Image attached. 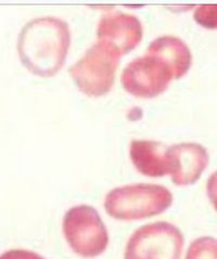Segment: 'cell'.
<instances>
[{
  "mask_svg": "<svg viewBox=\"0 0 217 259\" xmlns=\"http://www.w3.org/2000/svg\"><path fill=\"white\" fill-rule=\"evenodd\" d=\"M193 18L195 22L207 30H217V5L198 7Z\"/></svg>",
  "mask_w": 217,
  "mask_h": 259,
  "instance_id": "cell-12",
  "label": "cell"
},
{
  "mask_svg": "<svg viewBox=\"0 0 217 259\" xmlns=\"http://www.w3.org/2000/svg\"><path fill=\"white\" fill-rule=\"evenodd\" d=\"M186 259H217V239L212 236L195 239L188 247Z\"/></svg>",
  "mask_w": 217,
  "mask_h": 259,
  "instance_id": "cell-11",
  "label": "cell"
},
{
  "mask_svg": "<svg viewBox=\"0 0 217 259\" xmlns=\"http://www.w3.org/2000/svg\"><path fill=\"white\" fill-rule=\"evenodd\" d=\"M142 35L139 19L122 12L104 14L97 27L98 41L111 47L120 56L130 53L138 46Z\"/></svg>",
  "mask_w": 217,
  "mask_h": 259,
  "instance_id": "cell-7",
  "label": "cell"
},
{
  "mask_svg": "<svg viewBox=\"0 0 217 259\" xmlns=\"http://www.w3.org/2000/svg\"><path fill=\"white\" fill-rule=\"evenodd\" d=\"M206 194L214 209L217 211V171L208 178L206 182Z\"/></svg>",
  "mask_w": 217,
  "mask_h": 259,
  "instance_id": "cell-13",
  "label": "cell"
},
{
  "mask_svg": "<svg viewBox=\"0 0 217 259\" xmlns=\"http://www.w3.org/2000/svg\"><path fill=\"white\" fill-rule=\"evenodd\" d=\"M169 148L161 142L135 140L129 147L130 160L142 176L150 178L168 176L171 172Z\"/></svg>",
  "mask_w": 217,
  "mask_h": 259,
  "instance_id": "cell-9",
  "label": "cell"
},
{
  "mask_svg": "<svg viewBox=\"0 0 217 259\" xmlns=\"http://www.w3.org/2000/svg\"><path fill=\"white\" fill-rule=\"evenodd\" d=\"M172 203L173 195L168 188L140 183L111 190L105 196L104 208L114 219L134 221L161 214L169 209Z\"/></svg>",
  "mask_w": 217,
  "mask_h": 259,
  "instance_id": "cell-2",
  "label": "cell"
},
{
  "mask_svg": "<svg viewBox=\"0 0 217 259\" xmlns=\"http://www.w3.org/2000/svg\"><path fill=\"white\" fill-rule=\"evenodd\" d=\"M63 233L69 246L83 258L102 255L108 245L106 227L95 208L78 205L70 208L63 218Z\"/></svg>",
  "mask_w": 217,
  "mask_h": 259,
  "instance_id": "cell-4",
  "label": "cell"
},
{
  "mask_svg": "<svg viewBox=\"0 0 217 259\" xmlns=\"http://www.w3.org/2000/svg\"><path fill=\"white\" fill-rule=\"evenodd\" d=\"M146 54L163 61L171 69L174 80L186 75L192 63L189 47L175 36H161L152 40Z\"/></svg>",
  "mask_w": 217,
  "mask_h": 259,
  "instance_id": "cell-10",
  "label": "cell"
},
{
  "mask_svg": "<svg viewBox=\"0 0 217 259\" xmlns=\"http://www.w3.org/2000/svg\"><path fill=\"white\" fill-rule=\"evenodd\" d=\"M180 230L165 221L137 229L126 244L124 259H180L184 248Z\"/></svg>",
  "mask_w": 217,
  "mask_h": 259,
  "instance_id": "cell-5",
  "label": "cell"
},
{
  "mask_svg": "<svg viewBox=\"0 0 217 259\" xmlns=\"http://www.w3.org/2000/svg\"><path fill=\"white\" fill-rule=\"evenodd\" d=\"M33 259H46V258H43V257H41L40 255H38V254H36V253H35V256L33 257Z\"/></svg>",
  "mask_w": 217,
  "mask_h": 259,
  "instance_id": "cell-15",
  "label": "cell"
},
{
  "mask_svg": "<svg viewBox=\"0 0 217 259\" xmlns=\"http://www.w3.org/2000/svg\"><path fill=\"white\" fill-rule=\"evenodd\" d=\"M174 80L171 69L153 56L144 55L129 62L121 76L124 90L138 98H154Z\"/></svg>",
  "mask_w": 217,
  "mask_h": 259,
  "instance_id": "cell-6",
  "label": "cell"
},
{
  "mask_svg": "<svg viewBox=\"0 0 217 259\" xmlns=\"http://www.w3.org/2000/svg\"><path fill=\"white\" fill-rule=\"evenodd\" d=\"M120 57L111 47L97 41L70 68L69 73L86 96H104L114 85Z\"/></svg>",
  "mask_w": 217,
  "mask_h": 259,
  "instance_id": "cell-3",
  "label": "cell"
},
{
  "mask_svg": "<svg viewBox=\"0 0 217 259\" xmlns=\"http://www.w3.org/2000/svg\"><path fill=\"white\" fill-rule=\"evenodd\" d=\"M34 251L26 249H11L3 254L0 259H33Z\"/></svg>",
  "mask_w": 217,
  "mask_h": 259,
  "instance_id": "cell-14",
  "label": "cell"
},
{
  "mask_svg": "<svg viewBox=\"0 0 217 259\" xmlns=\"http://www.w3.org/2000/svg\"><path fill=\"white\" fill-rule=\"evenodd\" d=\"M172 182L178 186L192 185L208 164L207 150L198 143H180L170 146Z\"/></svg>",
  "mask_w": 217,
  "mask_h": 259,
  "instance_id": "cell-8",
  "label": "cell"
},
{
  "mask_svg": "<svg viewBox=\"0 0 217 259\" xmlns=\"http://www.w3.org/2000/svg\"><path fill=\"white\" fill-rule=\"evenodd\" d=\"M70 46L68 23L55 17L33 19L22 28L18 39L22 64L40 77H51L61 70Z\"/></svg>",
  "mask_w": 217,
  "mask_h": 259,
  "instance_id": "cell-1",
  "label": "cell"
}]
</instances>
